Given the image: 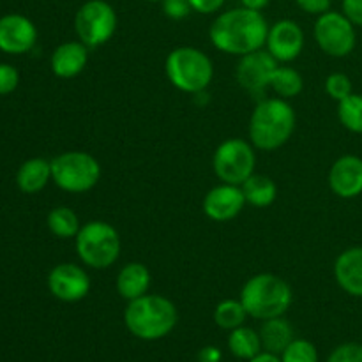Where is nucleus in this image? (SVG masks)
I'll list each match as a JSON object with an SVG mask.
<instances>
[{"label":"nucleus","mask_w":362,"mask_h":362,"mask_svg":"<svg viewBox=\"0 0 362 362\" xmlns=\"http://www.w3.org/2000/svg\"><path fill=\"white\" fill-rule=\"evenodd\" d=\"M327 362H362V345L345 343L332 350Z\"/></svg>","instance_id":"nucleus-31"},{"label":"nucleus","mask_w":362,"mask_h":362,"mask_svg":"<svg viewBox=\"0 0 362 362\" xmlns=\"http://www.w3.org/2000/svg\"><path fill=\"white\" fill-rule=\"evenodd\" d=\"M90 276L81 265L64 262L48 274V290L62 303H80L90 292Z\"/></svg>","instance_id":"nucleus-12"},{"label":"nucleus","mask_w":362,"mask_h":362,"mask_svg":"<svg viewBox=\"0 0 362 362\" xmlns=\"http://www.w3.org/2000/svg\"><path fill=\"white\" fill-rule=\"evenodd\" d=\"M228 350L233 357L243 361H250L262 352L260 334L253 329L240 325V327L230 331L228 336Z\"/></svg>","instance_id":"nucleus-23"},{"label":"nucleus","mask_w":362,"mask_h":362,"mask_svg":"<svg viewBox=\"0 0 362 362\" xmlns=\"http://www.w3.org/2000/svg\"><path fill=\"white\" fill-rule=\"evenodd\" d=\"M278 66L279 62L267 49H257V52L239 57L235 67V80L251 98L264 99L265 92L269 90L272 73Z\"/></svg>","instance_id":"nucleus-11"},{"label":"nucleus","mask_w":362,"mask_h":362,"mask_svg":"<svg viewBox=\"0 0 362 362\" xmlns=\"http://www.w3.org/2000/svg\"><path fill=\"white\" fill-rule=\"evenodd\" d=\"M304 88V80L303 74L299 73L293 67L285 66V64H279L274 69L271 76V83H269V90L276 92L278 98L281 99H292L303 92Z\"/></svg>","instance_id":"nucleus-24"},{"label":"nucleus","mask_w":362,"mask_h":362,"mask_svg":"<svg viewBox=\"0 0 362 362\" xmlns=\"http://www.w3.org/2000/svg\"><path fill=\"white\" fill-rule=\"evenodd\" d=\"M313 37L318 48L329 57L345 59L356 49V25L341 11H327L317 16L313 25Z\"/></svg>","instance_id":"nucleus-10"},{"label":"nucleus","mask_w":362,"mask_h":362,"mask_svg":"<svg viewBox=\"0 0 362 362\" xmlns=\"http://www.w3.org/2000/svg\"><path fill=\"white\" fill-rule=\"evenodd\" d=\"M341 13L357 27H362V0H341Z\"/></svg>","instance_id":"nucleus-35"},{"label":"nucleus","mask_w":362,"mask_h":362,"mask_svg":"<svg viewBox=\"0 0 362 362\" xmlns=\"http://www.w3.org/2000/svg\"><path fill=\"white\" fill-rule=\"evenodd\" d=\"M37 42V28L30 18L11 13L0 18V52L23 55Z\"/></svg>","instance_id":"nucleus-14"},{"label":"nucleus","mask_w":362,"mask_h":362,"mask_svg":"<svg viewBox=\"0 0 362 362\" xmlns=\"http://www.w3.org/2000/svg\"><path fill=\"white\" fill-rule=\"evenodd\" d=\"M246 205L243 187L235 184L221 182L207 191L204 198V214L216 223H226L235 219Z\"/></svg>","instance_id":"nucleus-15"},{"label":"nucleus","mask_w":362,"mask_h":362,"mask_svg":"<svg viewBox=\"0 0 362 362\" xmlns=\"http://www.w3.org/2000/svg\"><path fill=\"white\" fill-rule=\"evenodd\" d=\"M257 168V148L243 138H228L221 141L212 156V170L225 184L243 186Z\"/></svg>","instance_id":"nucleus-9"},{"label":"nucleus","mask_w":362,"mask_h":362,"mask_svg":"<svg viewBox=\"0 0 362 362\" xmlns=\"http://www.w3.org/2000/svg\"><path fill=\"white\" fill-rule=\"evenodd\" d=\"M101 165L90 152L67 151L52 159V180L66 193H88L98 186Z\"/></svg>","instance_id":"nucleus-7"},{"label":"nucleus","mask_w":362,"mask_h":362,"mask_svg":"<svg viewBox=\"0 0 362 362\" xmlns=\"http://www.w3.org/2000/svg\"><path fill=\"white\" fill-rule=\"evenodd\" d=\"M152 274L148 267L141 262H129L119 271L115 278L117 293L124 300H134L138 297L145 296L151 290Z\"/></svg>","instance_id":"nucleus-19"},{"label":"nucleus","mask_w":362,"mask_h":362,"mask_svg":"<svg viewBox=\"0 0 362 362\" xmlns=\"http://www.w3.org/2000/svg\"><path fill=\"white\" fill-rule=\"evenodd\" d=\"M119 18L108 0H87L74 14V32L87 48H99L115 35Z\"/></svg>","instance_id":"nucleus-8"},{"label":"nucleus","mask_w":362,"mask_h":362,"mask_svg":"<svg viewBox=\"0 0 362 362\" xmlns=\"http://www.w3.org/2000/svg\"><path fill=\"white\" fill-rule=\"evenodd\" d=\"M281 362H318L317 346L304 338H296L283 350Z\"/></svg>","instance_id":"nucleus-28"},{"label":"nucleus","mask_w":362,"mask_h":362,"mask_svg":"<svg viewBox=\"0 0 362 362\" xmlns=\"http://www.w3.org/2000/svg\"><path fill=\"white\" fill-rule=\"evenodd\" d=\"M304 30L296 20L283 18L276 23L269 25L265 49L278 60L279 64H288L299 59L304 49Z\"/></svg>","instance_id":"nucleus-13"},{"label":"nucleus","mask_w":362,"mask_h":362,"mask_svg":"<svg viewBox=\"0 0 362 362\" xmlns=\"http://www.w3.org/2000/svg\"><path fill=\"white\" fill-rule=\"evenodd\" d=\"M325 92L331 99L334 101H343L345 98H349L350 94H354V85L350 80L349 74L345 73H331L325 78Z\"/></svg>","instance_id":"nucleus-29"},{"label":"nucleus","mask_w":362,"mask_h":362,"mask_svg":"<svg viewBox=\"0 0 362 362\" xmlns=\"http://www.w3.org/2000/svg\"><path fill=\"white\" fill-rule=\"evenodd\" d=\"M258 334H260L264 352L276 354V356H281L283 350L296 339L292 324L285 317H276L264 320Z\"/></svg>","instance_id":"nucleus-21"},{"label":"nucleus","mask_w":362,"mask_h":362,"mask_svg":"<svg viewBox=\"0 0 362 362\" xmlns=\"http://www.w3.org/2000/svg\"><path fill=\"white\" fill-rule=\"evenodd\" d=\"M250 317L240 303V299H225L216 306L214 310V322L219 329L225 331H233V329L244 325L246 318Z\"/></svg>","instance_id":"nucleus-26"},{"label":"nucleus","mask_w":362,"mask_h":362,"mask_svg":"<svg viewBox=\"0 0 362 362\" xmlns=\"http://www.w3.org/2000/svg\"><path fill=\"white\" fill-rule=\"evenodd\" d=\"M145 2H152V4H161L163 2V0H145Z\"/></svg>","instance_id":"nucleus-39"},{"label":"nucleus","mask_w":362,"mask_h":362,"mask_svg":"<svg viewBox=\"0 0 362 362\" xmlns=\"http://www.w3.org/2000/svg\"><path fill=\"white\" fill-rule=\"evenodd\" d=\"M243 193L246 198V204L253 205L257 209L271 207L278 198V186L274 180L262 173H253L246 182L243 184Z\"/></svg>","instance_id":"nucleus-22"},{"label":"nucleus","mask_w":362,"mask_h":362,"mask_svg":"<svg viewBox=\"0 0 362 362\" xmlns=\"http://www.w3.org/2000/svg\"><path fill=\"white\" fill-rule=\"evenodd\" d=\"M338 119L346 131L362 134V94H350L338 103Z\"/></svg>","instance_id":"nucleus-27"},{"label":"nucleus","mask_w":362,"mask_h":362,"mask_svg":"<svg viewBox=\"0 0 362 362\" xmlns=\"http://www.w3.org/2000/svg\"><path fill=\"white\" fill-rule=\"evenodd\" d=\"M269 23L262 11L233 7L221 11L209 28L212 46L226 55L244 57L265 48Z\"/></svg>","instance_id":"nucleus-1"},{"label":"nucleus","mask_w":362,"mask_h":362,"mask_svg":"<svg viewBox=\"0 0 362 362\" xmlns=\"http://www.w3.org/2000/svg\"><path fill=\"white\" fill-rule=\"evenodd\" d=\"M193 13L211 16V14H219L225 7L226 0H189Z\"/></svg>","instance_id":"nucleus-34"},{"label":"nucleus","mask_w":362,"mask_h":362,"mask_svg":"<svg viewBox=\"0 0 362 362\" xmlns=\"http://www.w3.org/2000/svg\"><path fill=\"white\" fill-rule=\"evenodd\" d=\"M48 230L57 237V239H74L81 228V221L78 218L76 212L73 209L60 205L49 211L48 219Z\"/></svg>","instance_id":"nucleus-25"},{"label":"nucleus","mask_w":362,"mask_h":362,"mask_svg":"<svg viewBox=\"0 0 362 362\" xmlns=\"http://www.w3.org/2000/svg\"><path fill=\"white\" fill-rule=\"evenodd\" d=\"M20 83V73L11 64H0V95L13 94Z\"/></svg>","instance_id":"nucleus-32"},{"label":"nucleus","mask_w":362,"mask_h":362,"mask_svg":"<svg viewBox=\"0 0 362 362\" xmlns=\"http://www.w3.org/2000/svg\"><path fill=\"white\" fill-rule=\"evenodd\" d=\"M165 73L170 83L186 94H204L214 78L211 57L194 46H177L165 60Z\"/></svg>","instance_id":"nucleus-5"},{"label":"nucleus","mask_w":362,"mask_h":362,"mask_svg":"<svg viewBox=\"0 0 362 362\" xmlns=\"http://www.w3.org/2000/svg\"><path fill=\"white\" fill-rule=\"evenodd\" d=\"M179 322L177 306L165 296L145 293L127 303L124 311L126 329L138 339L158 341L166 338Z\"/></svg>","instance_id":"nucleus-3"},{"label":"nucleus","mask_w":362,"mask_h":362,"mask_svg":"<svg viewBox=\"0 0 362 362\" xmlns=\"http://www.w3.org/2000/svg\"><path fill=\"white\" fill-rule=\"evenodd\" d=\"M221 361V350L218 346H204L198 352V362H219Z\"/></svg>","instance_id":"nucleus-36"},{"label":"nucleus","mask_w":362,"mask_h":362,"mask_svg":"<svg viewBox=\"0 0 362 362\" xmlns=\"http://www.w3.org/2000/svg\"><path fill=\"white\" fill-rule=\"evenodd\" d=\"M247 315L257 320L283 317L292 306V286L278 274L260 272L244 283L239 296Z\"/></svg>","instance_id":"nucleus-4"},{"label":"nucleus","mask_w":362,"mask_h":362,"mask_svg":"<svg viewBox=\"0 0 362 362\" xmlns=\"http://www.w3.org/2000/svg\"><path fill=\"white\" fill-rule=\"evenodd\" d=\"M161 9L163 14L173 21L186 20L193 13V7H191L189 0H163Z\"/></svg>","instance_id":"nucleus-30"},{"label":"nucleus","mask_w":362,"mask_h":362,"mask_svg":"<svg viewBox=\"0 0 362 362\" xmlns=\"http://www.w3.org/2000/svg\"><path fill=\"white\" fill-rule=\"evenodd\" d=\"M247 362H281V357L271 352H260L257 357H253V359Z\"/></svg>","instance_id":"nucleus-38"},{"label":"nucleus","mask_w":362,"mask_h":362,"mask_svg":"<svg viewBox=\"0 0 362 362\" xmlns=\"http://www.w3.org/2000/svg\"><path fill=\"white\" fill-rule=\"evenodd\" d=\"M269 4L271 0H240V6L253 11H264L265 7H269Z\"/></svg>","instance_id":"nucleus-37"},{"label":"nucleus","mask_w":362,"mask_h":362,"mask_svg":"<svg viewBox=\"0 0 362 362\" xmlns=\"http://www.w3.org/2000/svg\"><path fill=\"white\" fill-rule=\"evenodd\" d=\"M297 7L311 16H320L332 7V0H296Z\"/></svg>","instance_id":"nucleus-33"},{"label":"nucleus","mask_w":362,"mask_h":362,"mask_svg":"<svg viewBox=\"0 0 362 362\" xmlns=\"http://www.w3.org/2000/svg\"><path fill=\"white\" fill-rule=\"evenodd\" d=\"M297 115L293 106L281 98H264L250 117L247 134L257 151L272 152L281 148L296 133Z\"/></svg>","instance_id":"nucleus-2"},{"label":"nucleus","mask_w":362,"mask_h":362,"mask_svg":"<svg viewBox=\"0 0 362 362\" xmlns=\"http://www.w3.org/2000/svg\"><path fill=\"white\" fill-rule=\"evenodd\" d=\"M52 180V161L45 158L27 159L16 173V186L21 193L35 194Z\"/></svg>","instance_id":"nucleus-20"},{"label":"nucleus","mask_w":362,"mask_h":362,"mask_svg":"<svg viewBox=\"0 0 362 362\" xmlns=\"http://www.w3.org/2000/svg\"><path fill=\"white\" fill-rule=\"evenodd\" d=\"M88 49L90 48H87L81 41H67L57 46L49 57L53 74L64 80L76 78L87 67Z\"/></svg>","instance_id":"nucleus-17"},{"label":"nucleus","mask_w":362,"mask_h":362,"mask_svg":"<svg viewBox=\"0 0 362 362\" xmlns=\"http://www.w3.org/2000/svg\"><path fill=\"white\" fill-rule=\"evenodd\" d=\"M332 193L343 200H352L362 194V158L345 154L332 163L327 177Z\"/></svg>","instance_id":"nucleus-16"},{"label":"nucleus","mask_w":362,"mask_h":362,"mask_svg":"<svg viewBox=\"0 0 362 362\" xmlns=\"http://www.w3.org/2000/svg\"><path fill=\"white\" fill-rule=\"evenodd\" d=\"M334 279L339 288L362 299V246L341 251L334 262Z\"/></svg>","instance_id":"nucleus-18"},{"label":"nucleus","mask_w":362,"mask_h":362,"mask_svg":"<svg viewBox=\"0 0 362 362\" xmlns=\"http://www.w3.org/2000/svg\"><path fill=\"white\" fill-rule=\"evenodd\" d=\"M76 255L88 269L105 271L115 265L122 251V240L115 226L103 219H92L81 225L74 237Z\"/></svg>","instance_id":"nucleus-6"}]
</instances>
